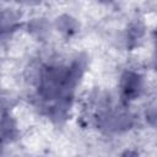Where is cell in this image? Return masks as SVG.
Here are the masks:
<instances>
[{
  "instance_id": "1",
  "label": "cell",
  "mask_w": 157,
  "mask_h": 157,
  "mask_svg": "<svg viewBox=\"0 0 157 157\" xmlns=\"http://www.w3.org/2000/svg\"><path fill=\"white\" fill-rule=\"evenodd\" d=\"M102 1H109V0H102Z\"/></svg>"
}]
</instances>
